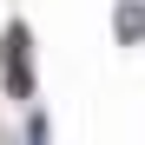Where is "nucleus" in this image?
Here are the masks:
<instances>
[{"label": "nucleus", "instance_id": "obj_1", "mask_svg": "<svg viewBox=\"0 0 145 145\" xmlns=\"http://www.w3.org/2000/svg\"><path fill=\"white\" fill-rule=\"evenodd\" d=\"M0 79H7V99H20V106L33 99V33H27V20H13L0 33Z\"/></svg>", "mask_w": 145, "mask_h": 145}, {"label": "nucleus", "instance_id": "obj_2", "mask_svg": "<svg viewBox=\"0 0 145 145\" xmlns=\"http://www.w3.org/2000/svg\"><path fill=\"white\" fill-rule=\"evenodd\" d=\"M112 33H119V46H138L145 40V0H119L112 7Z\"/></svg>", "mask_w": 145, "mask_h": 145}, {"label": "nucleus", "instance_id": "obj_3", "mask_svg": "<svg viewBox=\"0 0 145 145\" xmlns=\"http://www.w3.org/2000/svg\"><path fill=\"white\" fill-rule=\"evenodd\" d=\"M27 145H53V125H46V112H27Z\"/></svg>", "mask_w": 145, "mask_h": 145}]
</instances>
